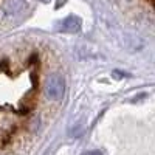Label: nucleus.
<instances>
[{"mask_svg": "<svg viewBox=\"0 0 155 155\" xmlns=\"http://www.w3.org/2000/svg\"><path fill=\"white\" fill-rule=\"evenodd\" d=\"M45 93L51 101L62 99L64 93H65V81H64L62 74L53 73L48 76V79L45 82Z\"/></svg>", "mask_w": 155, "mask_h": 155, "instance_id": "1", "label": "nucleus"}, {"mask_svg": "<svg viewBox=\"0 0 155 155\" xmlns=\"http://www.w3.org/2000/svg\"><path fill=\"white\" fill-rule=\"evenodd\" d=\"M81 19L76 16H68L59 22V31L62 33H78L81 30Z\"/></svg>", "mask_w": 155, "mask_h": 155, "instance_id": "2", "label": "nucleus"}, {"mask_svg": "<svg viewBox=\"0 0 155 155\" xmlns=\"http://www.w3.org/2000/svg\"><path fill=\"white\" fill-rule=\"evenodd\" d=\"M23 8V0H6L2 6V11L5 16H16Z\"/></svg>", "mask_w": 155, "mask_h": 155, "instance_id": "3", "label": "nucleus"}, {"mask_svg": "<svg viewBox=\"0 0 155 155\" xmlns=\"http://www.w3.org/2000/svg\"><path fill=\"white\" fill-rule=\"evenodd\" d=\"M113 78L115 79H121V78H124V73L123 71H113Z\"/></svg>", "mask_w": 155, "mask_h": 155, "instance_id": "4", "label": "nucleus"}, {"mask_svg": "<svg viewBox=\"0 0 155 155\" xmlns=\"http://www.w3.org/2000/svg\"><path fill=\"white\" fill-rule=\"evenodd\" d=\"M42 2H50V0H42Z\"/></svg>", "mask_w": 155, "mask_h": 155, "instance_id": "5", "label": "nucleus"}]
</instances>
